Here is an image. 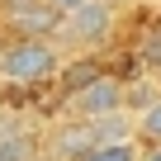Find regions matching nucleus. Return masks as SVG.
I'll list each match as a JSON object with an SVG mask.
<instances>
[{
	"label": "nucleus",
	"mask_w": 161,
	"mask_h": 161,
	"mask_svg": "<svg viewBox=\"0 0 161 161\" xmlns=\"http://www.w3.org/2000/svg\"><path fill=\"white\" fill-rule=\"evenodd\" d=\"M62 71L52 38H10L0 43V80L5 86H43Z\"/></svg>",
	"instance_id": "nucleus-1"
},
{
	"label": "nucleus",
	"mask_w": 161,
	"mask_h": 161,
	"mask_svg": "<svg viewBox=\"0 0 161 161\" xmlns=\"http://www.w3.org/2000/svg\"><path fill=\"white\" fill-rule=\"evenodd\" d=\"M114 10H119V5H109V0H86L76 14L62 19L57 33H62L71 47H100V43L114 38Z\"/></svg>",
	"instance_id": "nucleus-2"
},
{
	"label": "nucleus",
	"mask_w": 161,
	"mask_h": 161,
	"mask_svg": "<svg viewBox=\"0 0 161 161\" xmlns=\"http://www.w3.org/2000/svg\"><path fill=\"white\" fill-rule=\"evenodd\" d=\"M0 29H10L14 38H52L62 14L47 0H0Z\"/></svg>",
	"instance_id": "nucleus-3"
},
{
	"label": "nucleus",
	"mask_w": 161,
	"mask_h": 161,
	"mask_svg": "<svg viewBox=\"0 0 161 161\" xmlns=\"http://www.w3.org/2000/svg\"><path fill=\"white\" fill-rule=\"evenodd\" d=\"M123 80H114V76H95V80H86L80 90H71L66 95V114L71 119H109V114H119L123 109Z\"/></svg>",
	"instance_id": "nucleus-4"
},
{
	"label": "nucleus",
	"mask_w": 161,
	"mask_h": 161,
	"mask_svg": "<svg viewBox=\"0 0 161 161\" xmlns=\"http://www.w3.org/2000/svg\"><path fill=\"white\" fill-rule=\"evenodd\" d=\"M80 161H142V147L137 137H109V142H95Z\"/></svg>",
	"instance_id": "nucleus-5"
},
{
	"label": "nucleus",
	"mask_w": 161,
	"mask_h": 161,
	"mask_svg": "<svg viewBox=\"0 0 161 161\" xmlns=\"http://www.w3.org/2000/svg\"><path fill=\"white\" fill-rule=\"evenodd\" d=\"M133 137H137V142H147V147H152V142H161V95H156V100H147V104L137 109V119H133Z\"/></svg>",
	"instance_id": "nucleus-6"
},
{
	"label": "nucleus",
	"mask_w": 161,
	"mask_h": 161,
	"mask_svg": "<svg viewBox=\"0 0 161 161\" xmlns=\"http://www.w3.org/2000/svg\"><path fill=\"white\" fill-rule=\"evenodd\" d=\"M0 161H33L29 156V142L24 137H5V142H0Z\"/></svg>",
	"instance_id": "nucleus-7"
},
{
	"label": "nucleus",
	"mask_w": 161,
	"mask_h": 161,
	"mask_svg": "<svg viewBox=\"0 0 161 161\" xmlns=\"http://www.w3.org/2000/svg\"><path fill=\"white\" fill-rule=\"evenodd\" d=\"M47 5H52V10L62 14V19H66V14H76L80 5H86V0H47Z\"/></svg>",
	"instance_id": "nucleus-8"
},
{
	"label": "nucleus",
	"mask_w": 161,
	"mask_h": 161,
	"mask_svg": "<svg viewBox=\"0 0 161 161\" xmlns=\"http://www.w3.org/2000/svg\"><path fill=\"white\" fill-rule=\"evenodd\" d=\"M142 161H161V142H152V147L142 152Z\"/></svg>",
	"instance_id": "nucleus-9"
},
{
	"label": "nucleus",
	"mask_w": 161,
	"mask_h": 161,
	"mask_svg": "<svg viewBox=\"0 0 161 161\" xmlns=\"http://www.w3.org/2000/svg\"><path fill=\"white\" fill-rule=\"evenodd\" d=\"M109 5H123V0H109Z\"/></svg>",
	"instance_id": "nucleus-10"
},
{
	"label": "nucleus",
	"mask_w": 161,
	"mask_h": 161,
	"mask_svg": "<svg viewBox=\"0 0 161 161\" xmlns=\"http://www.w3.org/2000/svg\"><path fill=\"white\" fill-rule=\"evenodd\" d=\"M156 86H161V71H156Z\"/></svg>",
	"instance_id": "nucleus-11"
}]
</instances>
